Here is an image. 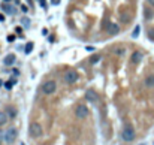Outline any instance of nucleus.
<instances>
[{"instance_id": "20e7f679", "label": "nucleus", "mask_w": 154, "mask_h": 145, "mask_svg": "<svg viewBox=\"0 0 154 145\" xmlns=\"http://www.w3.org/2000/svg\"><path fill=\"white\" fill-rule=\"evenodd\" d=\"M57 88V84L54 81H47L44 85H42V91L45 93V94H53Z\"/></svg>"}, {"instance_id": "7ed1b4c3", "label": "nucleus", "mask_w": 154, "mask_h": 145, "mask_svg": "<svg viewBox=\"0 0 154 145\" xmlns=\"http://www.w3.org/2000/svg\"><path fill=\"white\" fill-rule=\"evenodd\" d=\"M16 135H18V132H16L15 127H9L6 132H5V141L8 144H12L15 139H16Z\"/></svg>"}, {"instance_id": "9d476101", "label": "nucleus", "mask_w": 154, "mask_h": 145, "mask_svg": "<svg viewBox=\"0 0 154 145\" xmlns=\"http://www.w3.org/2000/svg\"><path fill=\"white\" fill-rule=\"evenodd\" d=\"M118 31H120V27L117 24H109L108 25V33H109V35H117Z\"/></svg>"}, {"instance_id": "0eeeda50", "label": "nucleus", "mask_w": 154, "mask_h": 145, "mask_svg": "<svg viewBox=\"0 0 154 145\" xmlns=\"http://www.w3.org/2000/svg\"><path fill=\"white\" fill-rule=\"evenodd\" d=\"M85 99H87L88 102H96L99 99V96H97V93L93 88H88L87 91H85Z\"/></svg>"}, {"instance_id": "5701e85b", "label": "nucleus", "mask_w": 154, "mask_h": 145, "mask_svg": "<svg viewBox=\"0 0 154 145\" xmlns=\"http://www.w3.org/2000/svg\"><path fill=\"white\" fill-rule=\"evenodd\" d=\"M5 139V132H2V130H0V142H2Z\"/></svg>"}, {"instance_id": "6e6552de", "label": "nucleus", "mask_w": 154, "mask_h": 145, "mask_svg": "<svg viewBox=\"0 0 154 145\" xmlns=\"http://www.w3.org/2000/svg\"><path fill=\"white\" fill-rule=\"evenodd\" d=\"M15 60H16L15 54H8V55L3 58V64H5V66H12V64L15 63Z\"/></svg>"}, {"instance_id": "4468645a", "label": "nucleus", "mask_w": 154, "mask_h": 145, "mask_svg": "<svg viewBox=\"0 0 154 145\" xmlns=\"http://www.w3.org/2000/svg\"><path fill=\"white\" fill-rule=\"evenodd\" d=\"M144 14H145V20H151L153 18V11L150 9V8H145Z\"/></svg>"}, {"instance_id": "6ab92c4d", "label": "nucleus", "mask_w": 154, "mask_h": 145, "mask_svg": "<svg viewBox=\"0 0 154 145\" xmlns=\"http://www.w3.org/2000/svg\"><path fill=\"white\" fill-rule=\"evenodd\" d=\"M21 23H23L24 27H29V25H30V20H29V18H23V20H21Z\"/></svg>"}, {"instance_id": "c756f323", "label": "nucleus", "mask_w": 154, "mask_h": 145, "mask_svg": "<svg viewBox=\"0 0 154 145\" xmlns=\"http://www.w3.org/2000/svg\"><path fill=\"white\" fill-rule=\"evenodd\" d=\"M6 2H9V0H6Z\"/></svg>"}, {"instance_id": "dca6fc26", "label": "nucleus", "mask_w": 154, "mask_h": 145, "mask_svg": "<svg viewBox=\"0 0 154 145\" xmlns=\"http://www.w3.org/2000/svg\"><path fill=\"white\" fill-rule=\"evenodd\" d=\"M8 115H9L11 118H15V117H16V109L11 106L9 109H8Z\"/></svg>"}, {"instance_id": "f03ea898", "label": "nucleus", "mask_w": 154, "mask_h": 145, "mask_svg": "<svg viewBox=\"0 0 154 145\" xmlns=\"http://www.w3.org/2000/svg\"><path fill=\"white\" fill-rule=\"evenodd\" d=\"M29 130H30L31 138H39V136L42 135V127H40V124H39L38 121H31Z\"/></svg>"}, {"instance_id": "aec40b11", "label": "nucleus", "mask_w": 154, "mask_h": 145, "mask_svg": "<svg viewBox=\"0 0 154 145\" xmlns=\"http://www.w3.org/2000/svg\"><path fill=\"white\" fill-rule=\"evenodd\" d=\"M148 38L154 42V29H150V30H148Z\"/></svg>"}, {"instance_id": "4be33fe9", "label": "nucleus", "mask_w": 154, "mask_h": 145, "mask_svg": "<svg viewBox=\"0 0 154 145\" xmlns=\"http://www.w3.org/2000/svg\"><path fill=\"white\" fill-rule=\"evenodd\" d=\"M3 9H5L6 12H9V14H12V12H14V11H12V8H11V6H8V5H5V6H3Z\"/></svg>"}, {"instance_id": "393cba45", "label": "nucleus", "mask_w": 154, "mask_h": 145, "mask_svg": "<svg viewBox=\"0 0 154 145\" xmlns=\"http://www.w3.org/2000/svg\"><path fill=\"white\" fill-rule=\"evenodd\" d=\"M51 3H53V5H58L60 0H51Z\"/></svg>"}, {"instance_id": "f8f14e48", "label": "nucleus", "mask_w": 154, "mask_h": 145, "mask_svg": "<svg viewBox=\"0 0 154 145\" xmlns=\"http://www.w3.org/2000/svg\"><path fill=\"white\" fill-rule=\"evenodd\" d=\"M100 58H102V55L100 54H93L91 57H90V64H96V63H99L100 62Z\"/></svg>"}, {"instance_id": "2eb2a0df", "label": "nucleus", "mask_w": 154, "mask_h": 145, "mask_svg": "<svg viewBox=\"0 0 154 145\" xmlns=\"http://www.w3.org/2000/svg\"><path fill=\"white\" fill-rule=\"evenodd\" d=\"M33 47H35V45H33V42H29V44L25 45V48H24V53L25 54H30L31 51H33Z\"/></svg>"}, {"instance_id": "f3484780", "label": "nucleus", "mask_w": 154, "mask_h": 145, "mask_svg": "<svg viewBox=\"0 0 154 145\" xmlns=\"http://www.w3.org/2000/svg\"><path fill=\"white\" fill-rule=\"evenodd\" d=\"M14 79H11V81H8V82H5V88H8V90H11L12 88V85H14Z\"/></svg>"}, {"instance_id": "1a4fd4ad", "label": "nucleus", "mask_w": 154, "mask_h": 145, "mask_svg": "<svg viewBox=\"0 0 154 145\" xmlns=\"http://www.w3.org/2000/svg\"><path fill=\"white\" fill-rule=\"evenodd\" d=\"M130 60H132L133 64L141 63V60H142V53H141V51H135V53L132 54V57H130Z\"/></svg>"}, {"instance_id": "a211bd4d", "label": "nucleus", "mask_w": 154, "mask_h": 145, "mask_svg": "<svg viewBox=\"0 0 154 145\" xmlns=\"http://www.w3.org/2000/svg\"><path fill=\"white\" fill-rule=\"evenodd\" d=\"M138 36H139V25H136V29L132 33V38H138Z\"/></svg>"}, {"instance_id": "cd10ccee", "label": "nucleus", "mask_w": 154, "mask_h": 145, "mask_svg": "<svg viewBox=\"0 0 154 145\" xmlns=\"http://www.w3.org/2000/svg\"><path fill=\"white\" fill-rule=\"evenodd\" d=\"M0 21H5V15H0Z\"/></svg>"}, {"instance_id": "a878e982", "label": "nucleus", "mask_w": 154, "mask_h": 145, "mask_svg": "<svg viewBox=\"0 0 154 145\" xmlns=\"http://www.w3.org/2000/svg\"><path fill=\"white\" fill-rule=\"evenodd\" d=\"M21 9H23V12H27V6H24V5H23V6H21Z\"/></svg>"}, {"instance_id": "39448f33", "label": "nucleus", "mask_w": 154, "mask_h": 145, "mask_svg": "<svg viewBox=\"0 0 154 145\" xmlns=\"http://www.w3.org/2000/svg\"><path fill=\"white\" fill-rule=\"evenodd\" d=\"M75 115L78 117V118H85L88 115V108L85 106V105H78L75 108Z\"/></svg>"}, {"instance_id": "9b49d317", "label": "nucleus", "mask_w": 154, "mask_h": 145, "mask_svg": "<svg viewBox=\"0 0 154 145\" xmlns=\"http://www.w3.org/2000/svg\"><path fill=\"white\" fill-rule=\"evenodd\" d=\"M145 87H148V88L154 87V75H148L145 78Z\"/></svg>"}, {"instance_id": "ddd939ff", "label": "nucleus", "mask_w": 154, "mask_h": 145, "mask_svg": "<svg viewBox=\"0 0 154 145\" xmlns=\"http://www.w3.org/2000/svg\"><path fill=\"white\" fill-rule=\"evenodd\" d=\"M6 123H8V114L0 111V126H3V124H6Z\"/></svg>"}, {"instance_id": "c85d7f7f", "label": "nucleus", "mask_w": 154, "mask_h": 145, "mask_svg": "<svg viewBox=\"0 0 154 145\" xmlns=\"http://www.w3.org/2000/svg\"><path fill=\"white\" fill-rule=\"evenodd\" d=\"M0 85H2V79H0Z\"/></svg>"}, {"instance_id": "b1692460", "label": "nucleus", "mask_w": 154, "mask_h": 145, "mask_svg": "<svg viewBox=\"0 0 154 145\" xmlns=\"http://www.w3.org/2000/svg\"><path fill=\"white\" fill-rule=\"evenodd\" d=\"M8 40H9V42H14V40H15V36H14V35H11V36H8Z\"/></svg>"}, {"instance_id": "423d86ee", "label": "nucleus", "mask_w": 154, "mask_h": 145, "mask_svg": "<svg viewBox=\"0 0 154 145\" xmlns=\"http://www.w3.org/2000/svg\"><path fill=\"white\" fill-rule=\"evenodd\" d=\"M64 81H66L67 84H75L76 81H78V73L73 72V70L67 72V73L64 75Z\"/></svg>"}, {"instance_id": "412c9836", "label": "nucleus", "mask_w": 154, "mask_h": 145, "mask_svg": "<svg viewBox=\"0 0 154 145\" xmlns=\"http://www.w3.org/2000/svg\"><path fill=\"white\" fill-rule=\"evenodd\" d=\"M115 54H117V55H123V54H124V48H117V49H115Z\"/></svg>"}, {"instance_id": "bb28decb", "label": "nucleus", "mask_w": 154, "mask_h": 145, "mask_svg": "<svg viewBox=\"0 0 154 145\" xmlns=\"http://www.w3.org/2000/svg\"><path fill=\"white\" fill-rule=\"evenodd\" d=\"M148 3H150L151 6H154V0H148Z\"/></svg>"}, {"instance_id": "f257e3e1", "label": "nucleus", "mask_w": 154, "mask_h": 145, "mask_svg": "<svg viewBox=\"0 0 154 145\" xmlns=\"http://www.w3.org/2000/svg\"><path fill=\"white\" fill-rule=\"evenodd\" d=\"M121 138H123V141H126V142H130V141L135 139V129H133L130 124H126V126L123 127Z\"/></svg>"}]
</instances>
